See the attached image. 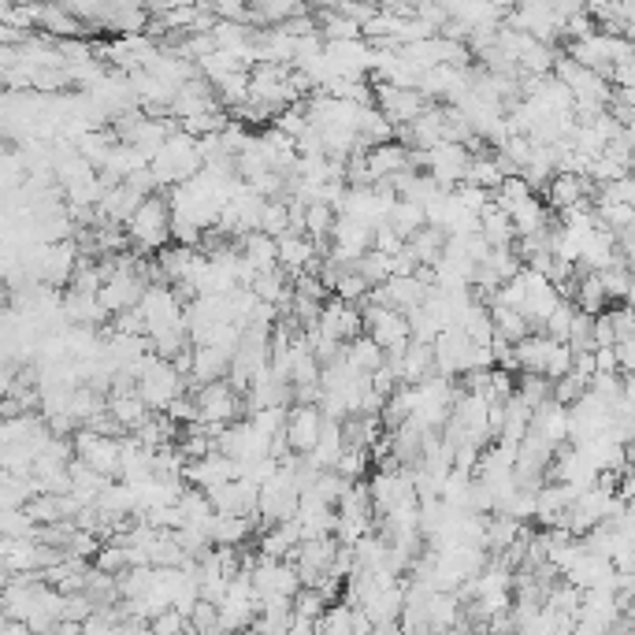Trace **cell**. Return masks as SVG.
Wrapping results in <instances>:
<instances>
[{"label": "cell", "mask_w": 635, "mask_h": 635, "mask_svg": "<svg viewBox=\"0 0 635 635\" xmlns=\"http://www.w3.org/2000/svg\"><path fill=\"white\" fill-rule=\"evenodd\" d=\"M376 108L390 119V127H413L428 112V97L420 90H398V86H376Z\"/></svg>", "instance_id": "cell-10"}, {"label": "cell", "mask_w": 635, "mask_h": 635, "mask_svg": "<svg viewBox=\"0 0 635 635\" xmlns=\"http://www.w3.org/2000/svg\"><path fill=\"white\" fill-rule=\"evenodd\" d=\"M41 30H49V34H60V38H75V34H82L86 26L78 23L75 15H71V8H41Z\"/></svg>", "instance_id": "cell-27"}, {"label": "cell", "mask_w": 635, "mask_h": 635, "mask_svg": "<svg viewBox=\"0 0 635 635\" xmlns=\"http://www.w3.org/2000/svg\"><path fill=\"white\" fill-rule=\"evenodd\" d=\"M171 205L164 201V197H145L142 208L130 216L127 223V238L134 249H142V253H164L168 249V238L175 231H171Z\"/></svg>", "instance_id": "cell-2"}, {"label": "cell", "mask_w": 635, "mask_h": 635, "mask_svg": "<svg viewBox=\"0 0 635 635\" xmlns=\"http://www.w3.org/2000/svg\"><path fill=\"white\" fill-rule=\"evenodd\" d=\"M342 361L350 364L353 372H361V376H376L379 368L387 364V350H383L372 335H361L342 350Z\"/></svg>", "instance_id": "cell-16"}, {"label": "cell", "mask_w": 635, "mask_h": 635, "mask_svg": "<svg viewBox=\"0 0 635 635\" xmlns=\"http://www.w3.org/2000/svg\"><path fill=\"white\" fill-rule=\"evenodd\" d=\"M532 435L535 439H543L550 442L554 450H561L565 442H572V416H569V405H561V402H550L539 405L532 416Z\"/></svg>", "instance_id": "cell-14"}, {"label": "cell", "mask_w": 635, "mask_h": 635, "mask_svg": "<svg viewBox=\"0 0 635 635\" xmlns=\"http://www.w3.org/2000/svg\"><path fill=\"white\" fill-rule=\"evenodd\" d=\"M186 635H197V632H194V628H190V632H186Z\"/></svg>", "instance_id": "cell-38"}, {"label": "cell", "mask_w": 635, "mask_h": 635, "mask_svg": "<svg viewBox=\"0 0 635 635\" xmlns=\"http://www.w3.org/2000/svg\"><path fill=\"white\" fill-rule=\"evenodd\" d=\"M197 402V420L201 424H208V428H231V424H238V409H242V402H238V390L231 387V383H208V387H197L194 394Z\"/></svg>", "instance_id": "cell-8"}, {"label": "cell", "mask_w": 635, "mask_h": 635, "mask_svg": "<svg viewBox=\"0 0 635 635\" xmlns=\"http://www.w3.org/2000/svg\"><path fill=\"white\" fill-rule=\"evenodd\" d=\"M480 234L491 242V249H513V238H517V227H513V220H509L506 208H498L491 201V205L483 208L480 216Z\"/></svg>", "instance_id": "cell-19"}, {"label": "cell", "mask_w": 635, "mask_h": 635, "mask_svg": "<svg viewBox=\"0 0 635 635\" xmlns=\"http://www.w3.org/2000/svg\"><path fill=\"white\" fill-rule=\"evenodd\" d=\"M331 610V602H327L316 587H301V595L294 598V617H301V621H324V613Z\"/></svg>", "instance_id": "cell-30"}, {"label": "cell", "mask_w": 635, "mask_h": 635, "mask_svg": "<svg viewBox=\"0 0 635 635\" xmlns=\"http://www.w3.org/2000/svg\"><path fill=\"white\" fill-rule=\"evenodd\" d=\"M260 231L268 238H283V234L294 231V216H290V201H268L264 205V220H260Z\"/></svg>", "instance_id": "cell-26"}, {"label": "cell", "mask_w": 635, "mask_h": 635, "mask_svg": "<svg viewBox=\"0 0 635 635\" xmlns=\"http://www.w3.org/2000/svg\"><path fill=\"white\" fill-rule=\"evenodd\" d=\"M93 569H101L108 572V576H123V572L130 569V558H127V546H119V543H108L97 554V561H93Z\"/></svg>", "instance_id": "cell-33"}, {"label": "cell", "mask_w": 635, "mask_h": 635, "mask_svg": "<svg viewBox=\"0 0 635 635\" xmlns=\"http://www.w3.org/2000/svg\"><path fill=\"white\" fill-rule=\"evenodd\" d=\"M390 231H398L405 238V242H413L416 234L428 227V212L420 205H413V201H398L394 205V212H390V220H387Z\"/></svg>", "instance_id": "cell-23"}, {"label": "cell", "mask_w": 635, "mask_h": 635, "mask_svg": "<svg viewBox=\"0 0 635 635\" xmlns=\"http://www.w3.org/2000/svg\"><path fill=\"white\" fill-rule=\"evenodd\" d=\"M190 632V617H182L179 610H164L153 621V635H186Z\"/></svg>", "instance_id": "cell-34"}, {"label": "cell", "mask_w": 635, "mask_h": 635, "mask_svg": "<svg viewBox=\"0 0 635 635\" xmlns=\"http://www.w3.org/2000/svg\"><path fill=\"white\" fill-rule=\"evenodd\" d=\"M364 327H368V335L387 350V357H398V353H405L413 346L409 316L390 309V305H368V309H364Z\"/></svg>", "instance_id": "cell-5"}, {"label": "cell", "mask_w": 635, "mask_h": 635, "mask_svg": "<svg viewBox=\"0 0 635 635\" xmlns=\"http://www.w3.org/2000/svg\"><path fill=\"white\" fill-rule=\"evenodd\" d=\"M572 324H576V305H572V301L565 298V301L558 305V312H554V316H550V320L543 324V327H546L543 335H550L554 342H569Z\"/></svg>", "instance_id": "cell-32"}, {"label": "cell", "mask_w": 635, "mask_h": 635, "mask_svg": "<svg viewBox=\"0 0 635 635\" xmlns=\"http://www.w3.org/2000/svg\"><path fill=\"white\" fill-rule=\"evenodd\" d=\"M324 435V413L320 405H294L286 416V442L298 457H312Z\"/></svg>", "instance_id": "cell-9"}, {"label": "cell", "mask_w": 635, "mask_h": 635, "mask_svg": "<svg viewBox=\"0 0 635 635\" xmlns=\"http://www.w3.org/2000/svg\"><path fill=\"white\" fill-rule=\"evenodd\" d=\"M472 160H476V153L468 145L442 142L431 153H424V168H428V175L439 182L442 190H457V186H465Z\"/></svg>", "instance_id": "cell-7"}, {"label": "cell", "mask_w": 635, "mask_h": 635, "mask_svg": "<svg viewBox=\"0 0 635 635\" xmlns=\"http://www.w3.org/2000/svg\"><path fill=\"white\" fill-rule=\"evenodd\" d=\"M253 591L260 602H294L301 595V572L294 569V561H272L260 554L253 565Z\"/></svg>", "instance_id": "cell-4"}, {"label": "cell", "mask_w": 635, "mask_h": 635, "mask_svg": "<svg viewBox=\"0 0 635 635\" xmlns=\"http://www.w3.org/2000/svg\"><path fill=\"white\" fill-rule=\"evenodd\" d=\"M0 635H34V632H30V628H26L23 621H8V624H4V632H0Z\"/></svg>", "instance_id": "cell-36"}, {"label": "cell", "mask_w": 635, "mask_h": 635, "mask_svg": "<svg viewBox=\"0 0 635 635\" xmlns=\"http://www.w3.org/2000/svg\"><path fill=\"white\" fill-rule=\"evenodd\" d=\"M353 617H357V610H353V606H346V602H335V606L324 613V621L316 624V635H357V632H353Z\"/></svg>", "instance_id": "cell-28"}, {"label": "cell", "mask_w": 635, "mask_h": 635, "mask_svg": "<svg viewBox=\"0 0 635 635\" xmlns=\"http://www.w3.org/2000/svg\"><path fill=\"white\" fill-rule=\"evenodd\" d=\"M361 327H364V309L353 305V301L331 298L324 305V312H320V331L331 335L335 342H342V346H350L353 338H361Z\"/></svg>", "instance_id": "cell-13"}, {"label": "cell", "mask_w": 635, "mask_h": 635, "mask_svg": "<svg viewBox=\"0 0 635 635\" xmlns=\"http://www.w3.org/2000/svg\"><path fill=\"white\" fill-rule=\"evenodd\" d=\"M491 312H494V327H498V335L506 338L509 346H520L524 338H532V324H528L517 309H491Z\"/></svg>", "instance_id": "cell-25"}, {"label": "cell", "mask_w": 635, "mask_h": 635, "mask_svg": "<svg viewBox=\"0 0 635 635\" xmlns=\"http://www.w3.org/2000/svg\"><path fill=\"white\" fill-rule=\"evenodd\" d=\"M242 257L249 260V268L257 275L279 272V238H268L264 231L242 238Z\"/></svg>", "instance_id": "cell-17"}, {"label": "cell", "mask_w": 635, "mask_h": 635, "mask_svg": "<svg viewBox=\"0 0 635 635\" xmlns=\"http://www.w3.org/2000/svg\"><path fill=\"white\" fill-rule=\"evenodd\" d=\"M435 372L446 379L454 376H468L472 372V353H476V346H472V338L465 335V331H446V335L435 338Z\"/></svg>", "instance_id": "cell-12"}, {"label": "cell", "mask_w": 635, "mask_h": 635, "mask_svg": "<svg viewBox=\"0 0 635 635\" xmlns=\"http://www.w3.org/2000/svg\"><path fill=\"white\" fill-rule=\"evenodd\" d=\"M372 450H364V446H346L342 457H338V465L331 472H338L346 483H361V476H368V468H372Z\"/></svg>", "instance_id": "cell-24"}, {"label": "cell", "mask_w": 635, "mask_h": 635, "mask_svg": "<svg viewBox=\"0 0 635 635\" xmlns=\"http://www.w3.org/2000/svg\"><path fill=\"white\" fill-rule=\"evenodd\" d=\"M223 372H231V357L216 346H194V383L208 387V383H220Z\"/></svg>", "instance_id": "cell-21"}, {"label": "cell", "mask_w": 635, "mask_h": 635, "mask_svg": "<svg viewBox=\"0 0 635 635\" xmlns=\"http://www.w3.org/2000/svg\"><path fill=\"white\" fill-rule=\"evenodd\" d=\"M509 220L517 227V238H535V234H546L550 212H546V205L539 201V194H532V197H524L520 205L509 208Z\"/></svg>", "instance_id": "cell-18"}, {"label": "cell", "mask_w": 635, "mask_h": 635, "mask_svg": "<svg viewBox=\"0 0 635 635\" xmlns=\"http://www.w3.org/2000/svg\"><path fill=\"white\" fill-rule=\"evenodd\" d=\"M272 127L283 130L286 138H294V142H301V138H305V134L312 130V123H309V112H305L301 104H290V108H283V112L275 116Z\"/></svg>", "instance_id": "cell-31"}, {"label": "cell", "mask_w": 635, "mask_h": 635, "mask_svg": "<svg viewBox=\"0 0 635 635\" xmlns=\"http://www.w3.org/2000/svg\"><path fill=\"white\" fill-rule=\"evenodd\" d=\"M138 394L145 398V405H149V409H156V413H168L171 405L182 398L179 368H175L171 361H164V357H153V361L145 364L142 379H138Z\"/></svg>", "instance_id": "cell-6"}, {"label": "cell", "mask_w": 635, "mask_h": 635, "mask_svg": "<svg viewBox=\"0 0 635 635\" xmlns=\"http://www.w3.org/2000/svg\"><path fill=\"white\" fill-rule=\"evenodd\" d=\"M182 476L190 480V487L212 494L216 487H227V483L238 480V476H242V465H238V461H231V457L223 454V450H212L208 457H201V461H194V465H186V472H182Z\"/></svg>", "instance_id": "cell-11"}, {"label": "cell", "mask_w": 635, "mask_h": 635, "mask_svg": "<svg viewBox=\"0 0 635 635\" xmlns=\"http://www.w3.org/2000/svg\"><path fill=\"white\" fill-rule=\"evenodd\" d=\"M253 520L257 517H220L212 520V543L216 546H231V550H242V543L253 532Z\"/></svg>", "instance_id": "cell-22"}, {"label": "cell", "mask_w": 635, "mask_h": 635, "mask_svg": "<svg viewBox=\"0 0 635 635\" xmlns=\"http://www.w3.org/2000/svg\"><path fill=\"white\" fill-rule=\"evenodd\" d=\"M587 197H591V186H587L580 175H554V182L546 186V201H550V208H558L561 216L565 212H572V208H584Z\"/></svg>", "instance_id": "cell-15"}, {"label": "cell", "mask_w": 635, "mask_h": 635, "mask_svg": "<svg viewBox=\"0 0 635 635\" xmlns=\"http://www.w3.org/2000/svg\"><path fill=\"white\" fill-rule=\"evenodd\" d=\"M205 171V156H201V142L175 130L168 138V145L160 149V156L153 160V175L160 186H186L190 179H197Z\"/></svg>", "instance_id": "cell-1"}, {"label": "cell", "mask_w": 635, "mask_h": 635, "mask_svg": "<svg viewBox=\"0 0 635 635\" xmlns=\"http://www.w3.org/2000/svg\"><path fill=\"white\" fill-rule=\"evenodd\" d=\"M602 286H606V294L610 301H628L635 290V275L628 272V264H617V268H606V272H598Z\"/></svg>", "instance_id": "cell-29"}, {"label": "cell", "mask_w": 635, "mask_h": 635, "mask_svg": "<svg viewBox=\"0 0 635 635\" xmlns=\"http://www.w3.org/2000/svg\"><path fill=\"white\" fill-rule=\"evenodd\" d=\"M572 301H576V309L584 312V316H602V312H606V305H610V294H606V286H602L598 272H584L580 279H576Z\"/></svg>", "instance_id": "cell-20"}, {"label": "cell", "mask_w": 635, "mask_h": 635, "mask_svg": "<svg viewBox=\"0 0 635 635\" xmlns=\"http://www.w3.org/2000/svg\"><path fill=\"white\" fill-rule=\"evenodd\" d=\"M286 635H316V621H301V617H294V624L286 628Z\"/></svg>", "instance_id": "cell-35"}, {"label": "cell", "mask_w": 635, "mask_h": 635, "mask_svg": "<svg viewBox=\"0 0 635 635\" xmlns=\"http://www.w3.org/2000/svg\"><path fill=\"white\" fill-rule=\"evenodd\" d=\"M624 624H628V628L635 632V598L628 602V610H624Z\"/></svg>", "instance_id": "cell-37"}, {"label": "cell", "mask_w": 635, "mask_h": 635, "mask_svg": "<svg viewBox=\"0 0 635 635\" xmlns=\"http://www.w3.org/2000/svg\"><path fill=\"white\" fill-rule=\"evenodd\" d=\"M75 442V457L82 465H90L93 472H101L104 480H116L123 476V439H112V435H101L93 428H78L71 435Z\"/></svg>", "instance_id": "cell-3"}]
</instances>
